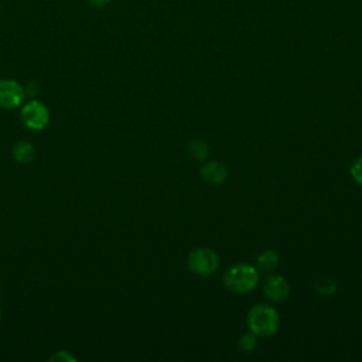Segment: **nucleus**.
<instances>
[{"instance_id": "6e6552de", "label": "nucleus", "mask_w": 362, "mask_h": 362, "mask_svg": "<svg viewBox=\"0 0 362 362\" xmlns=\"http://www.w3.org/2000/svg\"><path fill=\"white\" fill-rule=\"evenodd\" d=\"M279 263H280V257L277 252L272 249H266L262 253H259L256 259V269L264 273H272L279 267Z\"/></svg>"}, {"instance_id": "423d86ee", "label": "nucleus", "mask_w": 362, "mask_h": 362, "mask_svg": "<svg viewBox=\"0 0 362 362\" xmlns=\"http://www.w3.org/2000/svg\"><path fill=\"white\" fill-rule=\"evenodd\" d=\"M262 290H263L264 297L269 298L270 301H274V303H281V301L287 300L288 296H290V284L280 274L270 273L264 279Z\"/></svg>"}, {"instance_id": "f03ea898", "label": "nucleus", "mask_w": 362, "mask_h": 362, "mask_svg": "<svg viewBox=\"0 0 362 362\" xmlns=\"http://www.w3.org/2000/svg\"><path fill=\"white\" fill-rule=\"evenodd\" d=\"M246 322L249 331L256 337H270L273 335L280 322L279 313L272 305L257 304L252 307L246 315Z\"/></svg>"}, {"instance_id": "f257e3e1", "label": "nucleus", "mask_w": 362, "mask_h": 362, "mask_svg": "<svg viewBox=\"0 0 362 362\" xmlns=\"http://www.w3.org/2000/svg\"><path fill=\"white\" fill-rule=\"evenodd\" d=\"M259 283V272L247 263H236L223 273L225 287L236 294H246L255 290Z\"/></svg>"}, {"instance_id": "7ed1b4c3", "label": "nucleus", "mask_w": 362, "mask_h": 362, "mask_svg": "<svg viewBox=\"0 0 362 362\" xmlns=\"http://www.w3.org/2000/svg\"><path fill=\"white\" fill-rule=\"evenodd\" d=\"M187 266L194 274L206 277L218 270L219 257L209 247H197L188 253Z\"/></svg>"}, {"instance_id": "20e7f679", "label": "nucleus", "mask_w": 362, "mask_h": 362, "mask_svg": "<svg viewBox=\"0 0 362 362\" xmlns=\"http://www.w3.org/2000/svg\"><path fill=\"white\" fill-rule=\"evenodd\" d=\"M20 119L27 129L42 130L49 123V110L44 103H41L37 99H33L23 105Z\"/></svg>"}, {"instance_id": "1a4fd4ad", "label": "nucleus", "mask_w": 362, "mask_h": 362, "mask_svg": "<svg viewBox=\"0 0 362 362\" xmlns=\"http://www.w3.org/2000/svg\"><path fill=\"white\" fill-rule=\"evenodd\" d=\"M11 156L13 158L20 163V164H28L34 160L35 156V150L34 146L30 141L25 140H20L14 144L13 150H11Z\"/></svg>"}, {"instance_id": "ddd939ff", "label": "nucleus", "mask_w": 362, "mask_h": 362, "mask_svg": "<svg viewBox=\"0 0 362 362\" xmlns=\"http://www.w3.org/2000/svg\"><path fill=\"white\" fill-rule=\"evenodd\" d=\"M349 173H351L352 180H354L356 184L362 185V156L358 157V158L352 163V165H351V168H349Z\"/></svg>"}, {"instance_id": "2eb2a0df", "label": "nucleus", "mask_w": 362, "mask_h": 362, "mask_svg": "<svg viewBox=\"0 0 362 362\" xmlns=\"http://www.w3.org/2000/svg\"><path fill=\"white\" fill-rule=\"evenodd\" d=\"M95 7H99V8H102V7H106L112 0H89Z\"/></svg>"}, {"instance_id": "0eeeda50", "label": "nucleus", "mask_w": 362, "mask_h": 362, "mask_svg": "<svg viewBox=\"0 0 362 362\" xmlns=\"http://www.w3.org/2000/svg\"><path fill=\"white\" fill-rule=\"evenodd\" d=\"M199 174L202 180L211 185H219L223 184L228 178V168L223 163L216 161V160H209L205 161L201 168Z\"/></svg>"}, {"instance_id": "9d476101", "label": "nucleus", "mask_w": 362, "mask_h": 362, "mask_svg": "<svg viewBox=\"0 0 362 362\" xmlns=\"http://www.w3.org/2000/svg\"><path fill=\"white\" fill-rule=\"evenodd\" d=\"M188 151L194 160L204 161L208 157L209 148H208V144L202 139H194L188 144Z\"/></svg>"}, {"instance_id": "dca6fc26", "label": "nucleus", "mask_w": 362, "mask_h": 362, "mask_svg": "<svg viewBox=\"0 0 362 362\" xmlns=\"http://www.w3.org/2000/svg\"><path fill=\"white\" fill-rule=\"evenodd\" d=\"M0 318H1V308H0Z\"/></svg>"}, {"instance_id": "4468645a", "label": "nucleus", "mask_w": 362, "mask_h": 362, "mask_svg": "<svg viewBox=\"0 0 362 362\" xmlns=\"http://www.w3.org/2000/svg\"><path fill=\"white\" fill-rule=\"evenodd\" d=\"M49 361H64V362L71 361V362H75V358H74L71 354H68L66 351H58L57 354H54V355L49 358Z\"/></svg>"}, {"instance_id": "39448f33", "label": "nucleus", "mask_w": 362, "mask_h": 362, "mask_svg": "<svg viewBox=\"0 0 362 362\" xmlns=\"http://www.w3.org/2000/svg\"><path fill=\"white\" fill-rule=\"evenodd\" d=\"M25 89L14 79H0V107L14 109L23 105Z\"/></svg>"}, {"instance_id": "f8f14e48", "label": "nucleus", "mask_w": 362, "mask_h": 362, "mask_svg": "<svg viewBox=\"0 0 362 362\" xmlns=\"http://www.w3.org/2000/svg\"><path fill=\"white\" fill-rule=\"evenodd\" d=\"M257 345V337L253 332H247L239 338V348L243 352H252Z\"/></svg>"}, {"instance_id": "9b49d317", "label": "nucleus", "mask_w": 362, "mask_h": 362, "mask_svg": "<svg viewBox=\"0 0 362 362\" xmlns=\"http://www.w3.org/2000/svg\"><path fill=\"white\" fill-rule=\"evenodd\" d=\"M315 290L320 296H332L337 291V283L331 279H322L315 283Z\"/></svg>"}]
</instances>
